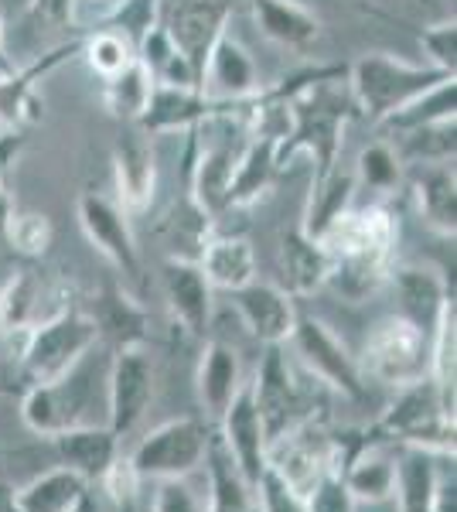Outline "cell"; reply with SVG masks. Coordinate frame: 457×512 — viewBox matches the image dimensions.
Returning <instances> with one entry per match:
<instances>
[{
  "label": "cell",
  "instance_id": "cell-1",
  "mask_svg": "<svg viewBox=\"0 0 457 512\" xmlns=\"http://www.w3.org/2000/svg\"><path fill=\"white\" fill-rule=\"evenodd\" d=\"M331 256V280L352 304L376 294L389 280L400 226L386 205H352L318 236Z\"/></svg>",
  "mask_w": 457,
  "mask_h": 512
},
{
  "label": "cell",
  "instance_id": "cell-2",
  "mask_svg": "<svg viewBox=\"0 0 457 512\" xmlns=\"http://www.w3.org/2000/svg\"><path fill=\"white\" fill-rule=\"evenodd\" d=\"M342 79L314 82L304 93L287 103V130L277 137V161L280 171L294 154H307L314 161V178H324L338 168V154L345 147V127L355 117L352 96H338L335 86Z\"/></svg>",
  "mask_w": 457,
  "mask_h": 512
},
{
  "label": "cell",
  "instance_id": "cell-3",
  "mask_svg": "<svg viewBox=\"0 0 457 512\" xmlns=\"http://www.w3.org/2000/svg\"><path fill=\"white\" fill-rule=\"evenodd\" d=\"M444 79L454 76H444V72L430 69L423 62L417 65L396 59L389 52H365L345 69V89L352 96L355 117L369 123H386L396 110H403L406 103L440 86Z\"/></svg>",
  "mask_w": 457,
  "mask_h": 512
},
{
  "label": "cell",
  "instance_id": "cell-4",
  "mask_svg": "<svg viewBox=\"0 0 457 512\" xmlns=\"http://www.w3.org/2000/svg\"><path fill=\"white\" fill-rule=\"evenodd\" d=\"M372 437L393 444V448H430L440 454H454V414H447L437 386L427 379L403 386L400 396L382 410L372 427Z\"/></svg>",
  "mask_w": 457,
  "mask_h": 512
},
{
  "label": "cell",
  "instance_id": "cell-5",
  "mask_svg": "<svg viewBox=\"0 0 457 512\" xmlns=\"http://www.w3.org/2000/svg\"><path fill=\"white\" fill-rule=\"evenodd\" d=\"M99 342L96 325L86 311L69 308L52 321L38 325L24 342L21 349V376L24 383H55V379L69 376L72 369L93 352Z\"/></svg>",
  "mask_w": 457,
  "mask_h": 512
},
{
  "label": "cell",
  "instance_id": "cell-6",
  "mask_svg": "<svg viewBox=\"0 0 457 512\" xmlns=\"http://www.w3.org/2000/svg\"><path fill=\"white\" fill-rule=\"evenodd\" d=\"M359 366L365 379L372 376L376 383L393 386V390L420 383L430 369V332H423L403 315L382 318L365 338Z\"/></svg>",
  "mask_w": 457,
  "mask_h": 512
},
{
  "label": "cell",
  "instance_id": "cell-7",
  "mask_svg": "<svg viewBox=\"0 0 457 512\" xmlns=\"http://www.w3.org/2000/svg\"><path fill=\"white\" fill-rule=\"evenodd\" d=\"M338 461H342V444L318 414L267 444V468H273L304 499L324 475L338 472Z\"/></svg>",
  "mask_w": 457,
  "mask_h": 512
},
{
  "label": "cell",
  "instance_id": "cell-8",
  "mask_svg": "<svg viewBox=\"0 0 457 512\" xmlns=\"http://www.w3.org/2000/svg\"><path fill=\"white\" fill-rule=\"evenodd\" d=\"M69 287L41 267H21L0 287V338L21 345L38 325L69 311Z\"/></svg>",
  "mask_w": 457,
  "mask_h": 512
},
{
  "label": "cell",
  "instance_id": "cell-9",
  "mask_svg": "<svg viewBox=\"0 0 457 512\" xmlns=\"http://www.w3.org/2000/svg\"><path fill=\"white\" fill-rule=\"evenodd\" d=\"M287 345L294 349L297 362H301L318 383L342 393L345 400H355V403L365 400V376H362L359 359L348 352V345L331 332L321 318L297 315V325H294V332H290Z\"/></svg>",
  "mask_w": 457,
  "mask_h": 512
},
{
  "label": "cell",
  "instance_id": "cell-10",
  "mask_svg": "<svg viewBox=\"0 0 457 512\" xmlns=\"http://www.w3.org/2000/svg\"><path fill=\"white\" fill-rule=\"evenodd\" d=\"M212 431L205 420L198 417H178L168 424L154 427L130 454V465L144 482H157V478H188L202 468L205 451H209Z\"/></svg>",
  "mask_w": 457,
  "mask_h": 512
},
{
  "label": "cell",
  "instance_id": "cell-11",
  "mask_svg": "<svg viewBox=\"0 0 457 512\" xmlns=\"http://www.w3.org/2000/svg\"><path fill=\"white\" fill-rule=\"evenodd\" d=\"M249 390H253V403H256V410H260L267 444L273 437L287 434L290 427L304 424L307 417H314L301 383L294 379V369H290L284 345H267L260 366H256V376L249 379Z\"/></svg>",
  "mask_w": 457,
  "mask_h": 512
},
{
  "label": "cell",
  "instance_id": "cell-12",
  "mask_svg": "<svg viewBox=\"0 0 457 512\" xmlns=\"http://www.w3.org/2000/svg\"><path fill=\"white\" fill-rule=\"evenodd\" d=\"M157 369L147 352L140 349H116L110 362V376H106V414H110V431L116 437H127L137 431V424L147 417L154 400Z\"/></svg>",
  "mask_w": 457,
  "mask_h": 512
},
{
  "label": "cell",
  "instance_id": "cell-13",
  "mask_svg": "<svg viewBox=\"0 0 457 512\" xmlns=\"http://www.w3.org/2000/svg\"><path fill=\"white\" fill-rule=\"evenodd\" d=\"M76 216L82 236L89 239V246L110 263L116 274H123L127 280H140V250L134 229H130V216L120 209V202L99 192H82L76 202Z\"/></svg>",
  "mask_w": 457,
  "mask_h": 512
},
{
  "label": "cell",
  "instance_id": "cell-14",
  "mask_svg": "<svg viewBox=\"0 0 457 512\" xmlns=\"http://www.w3.org/2000/svg\"><path fill=\"white\" fill-rule=\"evenodd\" d=\"M82 362L69 376L55 379V383H31L28 390H24L21 420L28 424V431H35L38 437H55V434L69 431V427L86 424L82 410H86V403H89V383H86V376H82Z\"/></svg>",
  "mask_w": 457,
  "mask_h": 512
},
{
  "label": "cell",
  "instance_id": "cell-15",
  "mask_svg": "<svg viewBox=\"0 0 457 512\" xmlns=\"http://www.w3.org/2000/svg\"><path fill=\"white\" fill-rule=\"evenodd\" d=\"M161 18L174 41V48L191 62L198 82H202L205 59H209L215 38H219L232 21L229 4L226 0H178L168 14H164V7H161Z\"/></svg>",
  "mask_w": 457,
  "mask_h": 512
},
{
  "label": "cell",
  "instance_id": "cell-16",
  "mask_svg": "<svg viewBox=\"0 0 457 512\" xmlns=\"http://www.w3.org/2000/svg\"><path fill=\"white\" fill-rule=\"evenodd\" d=\"M232 308H236L239 321L246 332L263 345H287L290 332L297 325V301L280 284H267V280H249L246 287L232 291Z\"/></svg>",
  "mask_w": 457,
  "mask_h": 512
},
{
  "label": "cell",
  "instance_id": "cell-17",
  "mask_svg": "<svg viewBox=\"0 0 457 512\" xmlns=\"http://www.w3.org/2000/svg\"><path fill=\"white\" fill-rule=\"evenodd\" d=\"M113 181H116V202H120V209L127 216H140V212L151 209L157 192V154L151 137L140 127L127 130V134L116 140Z\"/></svg>",
  "mask_w": 457,
  "mask_h": 512
},
{
  "label": "cell",
  "instance_id": "cell-18",
  "mask_svg": "<svg viewBox=\"0 0 457 512\" xmlns=\"http://www.w3.org/2000/svg\"><path fill=\"white\" fill-rule=\"evenodd\" d=\"M338 475H342V485L355 506H382V502L393 499L396 448L386 441H362L348 448L342 441Z\"/></svg>",
  "mask_w": 457,
  "mask_h": 512
},
{
  "label": "cell",
  "instance_id": "cell-19",
  "mask_svg": "<svg viewBox=\"0 0 457 512\" xmlns=\"http://www.w3.org/2000/svg\"><path fill=\"white\" fill-rule=\"evenodd\" d=\"M79 45L82 38L69 41V45H58L52 48L48 55H41L31 65H14L11 72H4L0 76V127H24L28 130L31 123L41 120V96H38V82L48 76V72H55L58 65L65 59H72V55H79Z\"/></svg>",
  "mask_w": 457,
  "mask_h": 512
},
{
  "label": "cell",
  "instance_id": "cell-20",
  "mask_svg": "<svg viewBox=\"0 0 457 512\" xmlns=\"http://www.w3.org/2000/svg\"><path fill=\"white\" fill-rule=\"evenodd\" d=\"M232 168H236V154L226 140L198 147V130L188 134V198L212 222H219L229 212Z\"/></svg>",
  "mask_w": 457,
  "mask_h": 512
},
{
  "label": "cell",
  "instance_id": "cell-21",
  "mask_svg": "<svg viewBox=\"0 0 457 512\" xmlns=\"http://www.w3.org/2000/svg\"><path fill=\"white\" fill-rule=\"evenodd\" d=\"M222 444L232 454L236 468L243 472L249 485H256V478L267 468V434H263V420L260 410L253 403V390H249V379L243 383V390L232 396V403L222 410L219 417V431Z\"/></svg>",
  "mask_w": 457,
  "mask_h": 512
},
{
  "label": "cell",
  "instance_id": "cell-22",
  "mask_svg": "<svg viewBox=\"0 0 457 512\" xmlns=\"http://www.w3.org/2000/svg\"><path fill=\"white\" fill-rule=\"evenodd\" d=\"M454 472V454L430 448H396V512H434L444 475Z\"/></svg>",
  "mask_w": 457,
  "mask_h": 512
},
{
  "label": "cell",
  "instance_id": "cell-23",
  "mask_svg": "<svg viewBox=\"0 0 457 512\" xmlns=\"http://www.w3.org/2000/svg\"><path fill=\"white\" fill-rule=\"evenodd\" d=\"M161 287L171 318L188 335L205 338L212 321V284L205 280L202 267L195 260H185V256H171L161 270Z\"/></svg>",
  "mask_w": 457,
  "mask_h": 512
},
{
  "label": "cell",
  "instance_id": "cell-24",
  "mask_svg": "<svg viewBox=\"0 0 457 512\" xmlns=\"http://www.w3.org/2000/svg\"><path fill=\"white\" fill-rule=\"evenodd\" d=\"M263 89V79L256 72L253 55L246 52V45L226 28L215 38L209 59H205V76H202V93L215 99H253Z\"/></svg>",
  "mask_w": 457,
  "mask_h": 512
},
{
  "label": "cell",
  "instance_id": "cell-25",
  "mask_svg": "<svg viewBox=\"0 0 457 512\" xmlns=\"http://www.w3.org/2000/svg\"><path fill=\"white\" fill-rule=\"evenodd\" d=\"M410 195L417 205V216L430 233L454 239L457 233V178L454 161L417 164L410 178Z\"/></svg>",
  "mask_w": 457,
  "mask_h": 512
},
{
  "label": "cell",
  "instance_id": "cell-26",
  "mask_svg": "<svg viewBox=\"0 0 457 512\" xmlns=\"http://www.w3.org/2000/svg\"><path fill=\"white\" fill-rule=\"evenodd\" d=\"M277 130H256L246 140V147L236 154V168H232V185H229V212L249 209L273 188V181L280 175L277 161Z\"/></svg>",
  "mask_w": 457,
  "mask_h": 512
},
{
  "label": "cell",
  "instance_id": "cell-27",
  "mask_svg": "<svg viewBox=\"0 0 457 512\" xmlns=\"http://www.w3.org/2000/svg\"><path fill=\"white\" fill-rule=\"evenodd\" d=\"M48 441L55 444L62 468L76 472L86 485H96L106 475V468L116 461V454H120V437L110 427H96V424L69 427V431L48 437Z\"/></svg>",
  "mask_w": 457,
  "mask_h": 512
},
{
  "label": "cell",
  "instance_id": "cell-28",
  "mask_svg": "<svg viewBox=\"0 0 457 512\" xmlns=\"http://www.w3.org/2000/svg\"><path fill=\"white\" fill-rule=\"evenodd\" d=\"M280 270H284V291L290 297H311L328 287L331 256L321 246V239L307 236L297 222L280 239Z\"/></svg>",
  "mask_w": 457,
  "mask_h": 512
},
{
  "label": "cell",
  "instance_id": "cell-29",
  "mask_svg": "<svg viewBox=\"0 0 457 512\" xmlns=\"http://www.w3.org/2000/svg\"><path fill=\"white\" fill-rule=\"evenodd\" d=\"M249 11L263 38L290 52H307L321 38V18L301 0H249Z\"/></svg>",
  "mask_w": 457,
  "mask_h": 512
},
{
  "label": "cell",
  "instance_id": "cell-30",
  "mask_svg": "<svg viewBox=\"0 0 457 512\" xmlns=\"http://www.w3.org/2000/svg\"><path fill=\"white\" fill-rule=\"evenodd\" d=\"M246 376H243V359L239 352L226 342H205L202 359H198V373H195V390L198 403L212 420L222 417V410L232 403V396L243 390Z\"/></svg>",
  "mask_w": 457,
  "mask_h": 512
},
{
  "label": "cell",
  "instance_id": "cell-31",
  "mask_svg": "<svg viewBox=\"0 0 457 512\" xmlns=\"http://www.w3.org/2000/svg\"><path fill=\"white\" fill-rule=\"evenodd\" d=\"M389 284H393L396 297H400V315L420 325L423 332H434L437 315L447 301H451V287L447 280L430 267H393L389 270Z\"/></svg>",
  "mask_w": 457,
  "mask_h": 512
},
{
  "label": "cell",
  "instance_id": "cell-32",
  "mask_svg": "<svg viewBox=\"0 0 457 512\" xmlns=\"http://www.w3.org/2000/svg\"><path fill=\"white\" fill-rule=\"evenodd\" d=\"M89 318L96 325V335L106 338L113 349H140V345H147L151 318L140 308L137 297L123 291V287H106L96 297V311Z\"/></svg>",
  "mask_w": 457,
  "mask_h": 512
},
{
  "label": "cell",
  "instance_id": "cell-33",
  "mask_svg": "<svg viewBox=\"0 0 457 512\" xmlns=\"http://www.w3.org/2000/svg\"><path fill=\"white\" fill-rule=\"evenodd\" d=\"M195 263L202 267L212 291H239L256 280V250L246 236H209L198 250Z\"/></svg>",
  "mask_w": 457,
  "mask_h": 512
},
{
  "label": "cell",
  "instance_id": "cell-34",
  "mask_svg": "<svg viewBox=\"0 0 457 512\" xmlns=\"http://www.w3.org/2000/svg\"><path fill=\"white\" fill-rule=\"evenodd\" d=\"M205 489H209V502L205 512H256L253 485L246 482L243 472L236 468L232 454L226 451L222 437L212 431L209 451H205Z\"/></svg>",
  "mask_w": 457,
  "mask_h": 512
},
{
  "label": "cell",
  "instance_id": "cell-35",
  "mask_svg": "<svg viewBox=\"0 0 457 512\" xmlns=\"http://www.w3.org/2000/svg\"><path fill=\"white\" fill-rule=\"evenodd\" d=\"M355 175L352 171H342L335 168L331 175L324 178H311V192H307V202H304V216H301V229L307 236L318 239L324 229L331 226L345 209L355 205Z\"/></svg>",
  "mask_w": 457,
  "mask_h": 512
},
{
  "label": "cell",
  "instance_id": "cell-36",
  "mask_svg": "<svg viewBox=\"0 0 457 512\" xmlns=\"http://www.w3.org/2000/svg\"><path fill=\"white\" fill-rule=\"evenodd\" d=\"M89 485L82 482L69 468H52V472L31 478L24 489H18V509L21 512H69Z\"/></svg>",
  "mask_w": 457,
  "mask_h": 512
},
{
  "label": "cell",
  "instance_id": "cell-37",
  "mask_svg": "<svg viewBox=\"0 0 457 512\" xmlns=\"http://www.w3.org/2000/svg\"><path fill=\"white\" fill-rule=\"evenodd\" d=\"M454 362H457V311H454V297L440 308L437 325L430 332V383L437 386L440 400H444L447 414H454Z\"/></svg>",
  "mask_w": 457,
  "mask_h": 512
},
{
  "label": "cell",
  "instance_id": "cell-38",
  "mask_svg": "<svg viewBox=\"0 0 457 512\" xmlns=\"http://www.w3.org/2000/svg\"><path fill=\"white\" fill-rule=\"evenodd\" d=\"M151 93H154V79L140 62L127 65V69L116 72L113 79H103V106L110 110L113 120H123V123H137L144 117L147 103H151Z\"/></svg>",
  "mask_w": 457,
  "mask_h": 512
},
{
  "label": "cell",
  "instance_id": "cell-39",
  "mask_svg": "<svg viewBox=\"0 0 457 512\" xmlns=\"http://www.w3.org/2000/svg\"><path fill=\"white\" fill-rule=\"evenodd\" d=\"M355 185L369 188L376 195H393L403 188L406 171H403V158L393 144L386 140H372L359 151V161H355Z\"/></svg>",
  "mask_w": 457,
  "mask_h": 512
},
{
  "label": "cell",
  "instance_id": "cell-40",
  "mask_svg": "<svg viewBox=\"0 0 457 512\" xmlns=\"http://www.w3.org/2000/svg\"><path fill=\"white\" fill-rule=\"evenodd\" d=\"M79 55L99 79H113L116 72H123L127 65L137 62V45L120 28H99L82 38Z\"/></svg>",
  "mask_w": 457,
  "mask_h": 512
},
{
  "label": "cell",
  "instance_id": "cell-41",
  "mask_svg": "<svg viewBox=\"0 0 457 512\" xmlns=\"http://www.w3.org/2000/svg\"><path fill=\"white\" fill-rule=\"evenodd\" d=\"M454 96H457V82L444 79L440 86L427 89V93L417 96L413 103H406L403 110H396L393 117L386 120V127H393L396 134H406V130L427 127V123L454 120Z\"/></svg>",
  "mask_w": 457,
  "mask_h": 512
},
{
  "label": "cell",
  "instance_id": "cell-42",
  "mask_svg": "<svg viewBox=\"0 0 457 512\" xmlns=\"http://www.w3.org/2000/svg\"><path fill=\"white\" fill-rule=\"evenodd\" d=\"M403 137V164H434V161H454V120L427 123V127L406 130Z\"/></svg>",
  "mask_w": 457,
  "mask_h": 512
},
{
  "label": "cell",
  "instance_id": "cell-43",
  "mask_svg": "<svg viewBox=\"0 0 457 512\" xmlns=\"http://www.w3.org/2000/svg\"><path fill=\"white\" fill-rule=\"evenodd\" d=\"M52 239H55L52 219L41 216V212L14 209V216L4 229V243L11 246L14 253L28 256V260H41V256L52 250Z\"/></svg>",
  "mask_w": 457,
  "mask_h": 512
},
{
  "label": "cell",
  "instance_id": "cell-44",
  "mask_svg": "<svg viewBox=\"0 0 457 512\" xmlns=\"http://www.w3.org/2000/svg\"><path fill=\"white\" fill-rule=\"evenodd\" d=\"M420 52L427 55V65L444 76H454L457 65V24L454 18H444L437 24H427L420 31Z\"/></svg>",
  "mask_w": 457,
  "mask_h": 512
},
{
  "label": "cell",
  "instance_id": "cell-45",
  "mask_svg": "<svg viewBox=\"0 0 457 512\" xmlns=\"http://www.w3.org/2000/svg\"><path fill=\"white\" fill-rule=\"evenodd\" d=\"M256 512H307V499L297 495L273 468H263L253 485Z\"/></svg>",
  "mask_w": 457,
  "mask_h": 512
},
{
  "label": "cell",
  "instance_id": "cell-46",
  "mask_svg": "<svg viewBox=\"0 0 457 512\" xmlns=\"http://www.w3.org/2000/svg\"><path fill=\"white\" fill-rule=\"evenodd\" d=\"M151 512H205L202 495L195 492L188 478H157Z\"/></svg>",
  "mask_w": 457,
  "mask_h": 512
},
{
  "label": "cell",
  "instance_id": "cell-47",
  "mask_svg": "<svg viewBox=\"0 0 457 512\" xmlns=\"http://www.w3.org/2000/svg\"><path fill=\"white\" fill-rule=\"evenodd\" d=\"M140 482H144V478L137 475V468L130 465V458H120V454H116V461H113L110 468H106V475L99 478V485H103V492L110 495V502H113L116 509H130V506H134Z\"/></svg>",
  "mask_w": 457,
  "mask_h": 512
},
{
  "label": "cell",
  "instance_id": "cell-48",
  "mask_svg": "<svg viewBox=\"0 0 457 512\" xmlns=\"http://www.w3.org/2000/svg\"><path fill=\"white\" fill-rule=\"evenodd\" d=\"M307 512H355L352 495L345 492L342 475L328 472L314 485V492L307 495Z\"/></svg>",
  "mask_w": 457,
  "mask_h": 512
},
{
  "label": "cell",
  "instance_id": "cell-49",
  "mask_svg": "<svg viewBox=\"0 0 457 512\" xmlns=\"http://www.w3.org/2000/svg\"><path fill=\"white\" fill-rule=\"evenodd\" d=\"M24 147H28V130L0 127V185L11 181V171H14V164L21 161Z\"/></svg>",
  "mask_w": 457,
  "mask_h": 512
},
{
  "label": "cell",
  "instance_id": "cell-50",
  "mask_svg": "<svg viewBox=\"0 0 457 512\" xmlns=\"http://www.w3.org/2000/svg\"><path fill=\"white\" fill-rule=\"evenodd\" d=\"M76 4L79 0H31V14L38 21L62 28V24H72V18H76Z\"/></svg>",
  "mask_w": 457,
  "mask_h": 512
},
{
  "label": "cell",
  "instance_id": "cell-51",
  "mask_svg": "<svg viewBox=\"0 0 457 512\" xmlns=\"http://www.w3.org/2000/svg\"><path fill=\"white\" fill-rule=\"evenodd\" d=\"M434 512H457V482H454V472H447L444 482H440Z\"/></svg>",
  "mask_w": 457,
  "mask_h": 512
},
{
  "label": "cell",
  "instance_id": "cell-52",
  "mask_svg": "<svg viewBox=\"0 0 457 512\" xmlns=\"http://www.w3.org/2000/svg\"><path fill=\"white\" fill-rule=\"evenodd\" d=\"M14 198H11V188L7 185H0V243H4V229H7V222H11V216H14Z\"/></svg>",
  "mask_w": 457,
  "mask_h": 512
},
{
  "label": "cell",
  "instance_id": "cell-53",
  "mask_svg": "<svg viewBox=\"0 0 457 512\" xmlns=\"http://www.w3.org/2000/svg\"><path fill=\"white\" fill-rule=\"evenodd\" d=\"M0 512H21L18 509V489H11L4 478H0Z\"/></svg>",
  "mask_w": 457,
  "mask_h": 512
},
{
  "label": "cell",
  "instance_id": "cell-54",
  "mask_svg": "<svg viewBox=\"0 0 457 512\" xmlns=\"http://www.w3.org/2000/svg\"><path fill=\"white\" fill-rule=\"evenodd\" d=\"M14 69V59L7 55V28H4V14H0V76Z\"/></svg>",
  "mask_w": 457,
  "mask_h": 512
},
{
  "label": "cell",
  "instance_id": "cell-55",
  "mask_svg": "<svg viewBox=\"0 0 457 512\" xmlns=\"http://www.w3.org/2000/svg\"><path fill=\"white\" fill-rule=\"evenodd\" d=\"M69 512H99V502H96V495H93V492H86V495H82V499H79L76 506H72Z\"/></svg>",
  "mask_w": 457,
  "mask_h": 512
},
{
  "label": "cell",
  "instance_id": "cell-56",
  "mask_svg": "<svg viewBox=\"0 0 457 512\" xmlns=\"http://www.w3.org/2000/svg\"><path fill=\"white\" fill-rule=\"evenodd\" d=\"M14 393V383H7L4 376H0V396H11Z\"/></svg>",
  "mask_w": 457,
  "mask_h": 512
},
{
  "label": "cell",
  "instance_id": "cell-57",
  "mask_svg": "<svg viewBox=\"0 0 457 512\" xmlns=\"http://www.w3.org/2000/svg\"><path fill=\"white\" fill-rule=\"evenodd\" d=\"M110 4H113V11H116V7H120V0H110Z\"/></svg>",
  "mask_w": 457,
  "mask_h": 512
}]
</instances>
